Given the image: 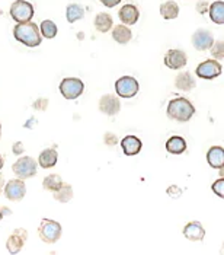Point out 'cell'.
Masks as SVG:
<instances>
[{
    "mask_svg": "<svg viewBox=\"0 0 224 255\" xmlns=\"http://www.w3.org/2000/svg\"><path fill=\"white\" fill-rule=\"evenodd\" d=\"M95 28L102 32V34H105V32H108L112 26H114V22H112V16L111 15H108V13H105V12H102V13H98L96 15V18H95Z\"/></svg>",
    "mask_w": 224,
    "mask_h": 255,
    "instance_id": "obj_23",
    "label": "cell"
},
{
    "mask_svg": "<svg viewBox=\"0 0 224 255\" xmlns=\"http://www.w3.org/2000/svg\"><path fill=\"white\" fill-rule=\"evenodd\" d=\"M37 168H38V165H37V160L34 157L22 156L13 163L12 171L20 179H26V178L35 177Z\"/></svg>",
    "mask_w": 224,
    "mask_h": 255,
    "instance_id": "obj_4",
    "label": "cell"
},
{
    "mask_svg": "<svg viewBox=\"0 0 224 255\" xmlns=\"http://www.w3.org/2000/svg\"><path fill=\"white\" fill-rule=\"evenodd\" d=\"M213 191L217 194L219 197H224V179L223 178H220V179H217L214 184H213Z\"/></svg>",
    "mask_w": 224,
    "mask_h": 255,
    "instance_id": "obj_30",
    "label": "cell"
},
{
    "mask_svg": "<svg viewBox=\"0 0 224 255\" xmlns=\"http://www.w3.org/2000/svg\"><path fill=\"white\" fill-rule=\"evenodd\" d=\"M3 165H4V157L0 155V169L3 168Z\"/></svg>",
    "mask_w": 224,
    "mask_h": 255,
    "instance_id": "obj_37",
    "label": "cell"
},
{
    "mask_svg": "<svg viewBox=\"0 0 224 255\" xmlns=\"http://www.w3.org/2000/svg\"><path fill=\"white\" fill-rule=\"evenodd\" d=\"M195 114V108L192 102L186 98H175L167 104V117L179 123L189 121Z\"/></svg>",
    "mask_w": 224,
    "mask_h": 255,
    "instance_id": "obj_2",
    "label": "cell"
},
{
    "mask_svg": "<svg viewBox=\"0 0 224 255\" xmlns=\"http://www.w3.org/2000/svg\"><path fill=\"white\" fill-rule=\"evenodd\" d=\"M222 64L216 60H205L203 61L198 67H197V76L201 79H207V80H211L214 78H219L222 75Z\"/></svg>",
    "mask_w": 224,
    "mask_h": 255,
    "instance_id": "obj_8",
    "label": "cell"
},
{
    "mask_svg": "<svg viewBox=\"0 0 224 255\" xmlns=\"http://www.w3.org/2000/svg\"><path fill=\"white\" fill-rule=\"evenodd\" d=\"M66 16H67V20L70 23H75V22L80 20L84 16V9L81 7L80 4H77V3H72V4L67 6Z\"/></svg>",
    "mask_w": 224,
    "mask_h": 255,
    "instance_id": "obj_25",
    "label": "cell"
},
{
    "mask_svg": "<svg viewBox=\"0 0 224 255\" xmlns=\"http://www.w3.org/2000/svg\"><path fill=\"white\" fill-rule=\"evenodd\" d=\"M105 143L109 144V146H115L118 143V138H117L115 134H112V133H106L105 134Z\"/></svg>",
    "mask_w": 224,
    "mask_h": 255,
    "instance_id": "obj_31",
    "label": "cell"
},
{
    "mask_svg": "<svg viewBox=\"0 0 224 255\" xmlns=\"http://www.w3.org/2000/svg\"><path fill=\"white\" fill-rule=\"evenodd\" d=\"M1 217H3V215H1V212H0V220H1Z\"/></svg>",
    "mask_w": 224,
    "mask_h": 255,
    "instance_id": "obj_39",
    "label": "cell"
},
{
    "mask_svg": "<svg viewBox=\"0 0 224 255\" xmlns=\"http://www.w3.org/2000/svg\"><path fill=\"white\" fill-rule=\"evenodd\" d=\"M40 32L44 38L53 39L57 35V25L53 20H42L40 25Z\"/></svg>",
    "mask_w": 224,
    "mask_h": 255,
    "instance_id": "obj_27",
    "label": "cell"
},
{
    "mask_svg": "<svg viewBox=\"0 0 224 255\" xmlns=\"http://www.w3.org/2000/svg\"><path fill=\"white\" fill-rule=\"evenodd\" d=\"M0 15H1V10H0Z\"/></svg>",
    "mask_w": 224,
    "mask_h": 255,
    "instance_id": "obj_40",
    "label": "cell"
},
{
    "mask_svg": "<svg viewBox=\"0 0 224 255\" xmlns=\"http://www.w3.org/2000/svg\"><path fill=\"white\" fill-rule=\"evenodd\" d=\"M112 38L115 39L118 44H127L130 39L133 38V32L128 26L118 25L112 29Z\"/></svg>",
    "mask_w": 224,
    "mask_h": 255,
    "instance_id": "obj_24",
    "label": "cell"
},
{
    "mask_svg": "<svg viewBox=\"0 0 224 255\" xmlns=\"http://www.w3.org/2000/svg\"><path fill=\"white\" fill-rule=\"evenodd\" d=\"M142 140L136 136H127L121 140V147L127 156H134L142 150Z\"/></svg>",
    "mask_w": 224,
    "mask_h": 255,
    "instance_id": "obj_16",
    "label": "cell"
},
{
    "mask_svg": "<svg viewBox=\"0 0 224 255\" xmlns=\"http://www.w3.org/2000/svg\"><path fill=\"white\" fill-rule=\"evenodd\" d=\"M115 91L121 98H133L139 92V82L131 76H122L115 82Z\"/></svg>",
    "mask_w": 224,
    "mask_h": 255,
    "instance_id": "obj_7",
    "label": "cell"
},
{
    "mask_svg": "<svg viewBox=\"0 0 224 255\" xmlns=\"http://www.w3.org/2000/svg\"><path fill=\"white\" fill-rule=\"evenodd\" d=\"M207 160L211 168L222 169L224 166V149L220 146H213L208 153H207Z\"/></svg>",
    "mask_w": 224,
    "mask_h": 255,
    "instance_id": "obj_17",
    "label": "cell"
},
{
    "mask_svg": "<svg viewBox=\"0 0 224 255\" xmlns=\"http://www.w3.org/2000/svg\"><path fill=\"white\" fill-rule=\"evenodd\" d=\"M28 239V232L25 229H15V232L7 238V242H6V248L10 254H19L20 250L23 248L25 242Z\"/></svg>",
    "mask_w": 224,
    "mask_h": 255,
    "instance_id": "obj_10",
    "label": "cell"
},
{
    "mask_svg": "<svg viewBox=\"0 0 224 255\" xmlns=\"http://www.w3.org/2000/svg\"><path fill=\"white\" fill-rule=\"evenodd\" d=\"M121 0H101V3L106 7H115Z\"/></svg>",
    "mask_w": 224,
    "mask_h": 255,
    "instance_id": "obj_35",
    "label": "cell"
},
{
    "mask_svg": "<svg viewBox=\"0 0 224 255\" xmlns=\"http://www.w3.org/2000/svg\"><path fill=\"white\" fill-rule=\"evenodd\" d=\"M84 91V83L77 78H66L61 80L60 92L66 99H77Z\"/></svg>",
    "mask_w": 224,
    "mask_h": 255,
    "instance_id": "obj_5",
    "label": "cell"
},
{
    "mask_svg": "<svg viewBox=\"0 0 224 255\" xmlns=\"http://www.w3.org/2000/svg\"><path fill=\"white\" fill-rule=\"evenodd\" d=\"M166 150L172 155H181L186 150V141L179 136H173L166 141Z\"/></svg>",
    "mask_w": 224,
    "mask_h": 255,
    "instance_id": "obj_21",
    "label": "cell"
},
{
    "mask_svg": "<svg viewBox=\"0 0 224 255\" xmlns=\"http://www.w3.org/2000/svg\"><path fill=\"white\" fill-rule=\"evenodd\" d=\"M61 184H63V179L61 177H59L57 174H51V175H47V177L44 178V181H42V187H44V190H47V191H56V190H59L61 187Z\"/></svg>",
    "mask_w": 224,
    "mask_h": 255,
    "instance_id": "obj_28",
    "label": "cell"
},
{
    "mask_svg": "<svg viewBox=\"0 0 224 255\" xmlns=\"http://www.w3.org/2000/svg\"><path fill=\"white\" fill-rule=\"evenodd\" d=\"M208 13H210V19L213 20L217 25H223L224 23V3L222 0L214 1L211 6H208Z\"/></svg>",
    "mask_w": 224,
    "mask_h": 255,
    "instance_id": "obj_20",
    "label": "cell"
},
{
    "mask_svg": "<svg viewBox=\"0 0 224 255\" xmlns=\"http://www.w3.org/2000/svg\"><path fill=\"white\" fill-rule=\"evenodd\" d=\"M160 15L164 19H175L179 15V6L173 0H167L160 4Z\"/></svg>",
    "mask_w": 224,
    "mask_h": 255,
    "instance_id": "obj_22",
    "label": "cell"
},
{
    "mask_svg": "<svg viewBox=\"0 0 224 255\" xmlns=\"http://www.w3.org/2000/svg\"><path fill=\"white\" fill-rule=\"evenodd\" d=\"M63 229L61 225L56 220L50 219H42L40 228H38V235L45 244H56L61 238Z\"/></svg>",
    "mask_w": 224,
    "mask_h": 255,
    "instance_id": "obj_3",
    "label": "cell"
},
{
    "mask_svg": "<svg viewBox=\"0 0 224 255\" xmlns=\"http://www.w3.org/2000/svg\"><path fill=\"white\" fill-rule=\"evenodd\" d=\"M57 159H59V155H57L56 149H45V150H42V153L38 157V163L42 169H48V168L56 166Z\"/></svg>",
    "mask_w": 224,
    "mask_h": 255,
    "instance_id": "obj_19",
    "label": "cell"
},
{
    "mask_svg": "<svg viewBox=\"0 0 224 255\" xmlns=\"http://www.w3.org/2000/svg\"><path fill=\"white\" fill-rule=\"evenodd\" d=\"M54 198H56L57 201H60V203H67V201H70V200L73 198V188H72V185L63 182L60 188L54 191Z\"/></svg>",
    "mask_w": 224,
    "mask_h": 255,
    "instance_id": "obj_26",
    "label": "cell"
},
{
    "mask_svg": "<svg viewBox=\"0 0 224 255\" xmlns=\"http://www.w3.org/2000/svg\"><path fill=\"white\" fill-rule=\"evenodd\" d=\"M214 42V37L210 31L207 29H197L192 35V45L200 50V51H204V50H210V47L213 45Z\"/></svg>",
    "mask_w": 224,
    "mask_h": 255,
    "instance_id": "obj_12",
    "label": "cell"
},
{
    "mask_svg": "<svg viewBox=\"0 0 224 255\" xmlns=\"http://www.w3.org/2000/svg\"><path fill=\"white\" fill-rule=\"evenodd\" d=\"M211 54L216 60H223L224 59V42L223 41H217L213 42V45L210 47Z\"/></svg>",
    "mask_w": 224,
    "mask_h": 255,
    "instance_id": "obj_29",
    "label": "cell"
},
{
    "mask_svg": "<svg viewBox=\"0 0 224 255\" xmlns=\"http://www.w3.org/2000/svg\"><path fill=\"white\" fill-rule=\"evenodd\" d=\"M0 137H1V126H0Z\"/></svg>",
    "mask_w": 224,
    "mask_h": 255,
    "instance_id": "obj_38",
    "label": "cell"
},
{
    "mask_svg": "<svg viewBox=\"0 0 224 255\" xmlns=\"http://www.w3.org/2000/svg\"><path fill=\"white\" fill-rule=\"evenodd\" d=\"M26 194V185L23 179H12L4 187V196L10 201H19Z\"/></svg>",
    "mask_w": 224,
    "mask_h": 255,
    "instance_id": "obj_9",
    "label": "cell"
},
{
    "mask_svg": "<svg viewBox=\"0 0 224 255\" xmlns=\"http://www.w3.org/2000/svg\"><path fill=\"white\" fill-rule=\"evenodd\" d=\"M175 86L179 91L189 92V91H192L197 86V82H195V79H194V76L189 72H183V73H179L176 76V79H175Z\"/></svg>",
    "mask_w": 224,
    "mask_h": 255,
    "instance_id": "obj_18",
    "label": "cell"
},
{
    "mask_svg": "<svg viewBox=\"0 0 224 255\" xmlns=\"http://www.w3.org/2000/svg\"><path fill=\"white\" fill-rule=\"evenodd\" d=\"M3 185H4V179H3V175H0V194L3 191Z\"/></svg>",
    "mask_w": 224,
    "mask_h": 255,
    "instance_id": "obj_36",
    "label": "cell"
},
{
    "mask_svg": "<svg viewBox=\"0 0 224 255\" xmlns=\"http://www.w3.org/2000/svg\"><path fill=\"white\" fill-rule=\"evenodd\" d=\"M47 107H48V101L45 98L38 99V101H35V104H34V108H35V110H40V111H44Z\"/></svg>",
    "mask_w": 224,
    "mask_h": 255,
    "instance_id": "obj_32",
    "label": "cell"
},
{
    "mask_svg": "<svg viewBox=\"0 0 224 255\" xmlns=\"http://www.w3.org/2000/svg\"><path fill=\"white\" fill-rule=\"evenodd\" d=\"M188 57H186V53L182 50H178V48H173V50H169L164 56V64L172 69V70H179L182 69L183 66L186 64Z\"/></svg>",
    "mask_w": 224,
    "mask_h": 255,
    "instance_id": "obj_11",
    "label": "cell"
},
{
    "mask_svg": "<svg viewBox=\"0 0 224 255\" xmlns=\"http://www.w3.org/2000/svg\"><path fill=\"white\" fill-rule=\"evenodd\" d=\"M13 37L26 47H38L41 44V32L38 25L34 22H22L13 28Z\"/></svg>",
    "mask_w": 224,
    "mask_h": 255,
    "instance_id": "obj_1",
    "label": "cell"
},
{
    "mask_svg": "<svg viewBox=\"0 0 224 255\" xmlns=\"http://www.w3.org/2000/svg\"><path fill=\"white\" fill-rule=\"evenodd\" d=\"M183 235L189 241H203L205 236V229L200 222H189L183 228Z\"/></svg>",
    "mask_w": 224,
    "mask_h": 255,
    "instance_id": "obj_15",
    "label": "cell"
},
{
    "mask_svg": "<svg viewBox=\"0 0 224 255\" xmlns=\"http://www.w3.org/2000/svg\"><path fill=\"white\" fill-rule=\"evenodd\" d=\"M10 16L18 23L29 22L34 16V6L26 0H16L10 6Z\"/></svg>",
    "mask_w": 224,
    "mask_h": 255,
    "instance_id": "obj_6",
    "label": "cell"
},
{
    "mask_svg": "<svg viewBox=\"0 0 224 255\" xmlns=\"http://www.w3.org/2000/svg\"><path fill=\"white\" fill-rule=\"evenodd\" d=\"M118 16L124 25H134L140 18V12L134 4H124L120 9Z\"/></svg>",
    "mask_w": 224,
    "mask_h": 255,
    "instance_id": "obj_14",
    "label": "cell"
},
{
    "mask_svg": "<svg viewBox=\"0 0 224 255\" xmlns=\"http://www.w3.org/2000/svg\"><path fill=\"white\" fill-rule=\"evenodd\" d=\"M208 10V3L207 1H200V3H197V12L198 13H205Z\"/></svg>",
    "mask_w": 224,
    "mask_h": 255,
    "instance_id": "obj_34",
    "label": "cell"
},
{
    "mask_svg": "<svg viewBox=\"0 0 224 255\" xmlns=\"http://www.w3.org/2000/svg\"><path fill=\"white\" fill-rule=\"evenodd\" d=\"M99 110L106 116H115L121 110V102H120L118 97L103 95L99 101Z\"/></svg>",
    "mask_w": 224,
    "mask_h": 255,
    "instance_id": "obj_13",
    "label": "cell"
},
{
    "mask_svg": "<svg viewBox=\"0 0 224 255\" xmlns=\"http://www.w3.org/2000/svg\"><path fill=\"white\" fill-rule=\"evenodd\" d=\"M12 150H13V153H15V155H22V153L25 152V147H23V143H20V141H16V143L13 144V147H12Z\"/></svg>",
    "mask_w": 224,
    "mask_h": 255,
    "instance_id": "obj_33",
    "label": "cell"
}]
</instances>
